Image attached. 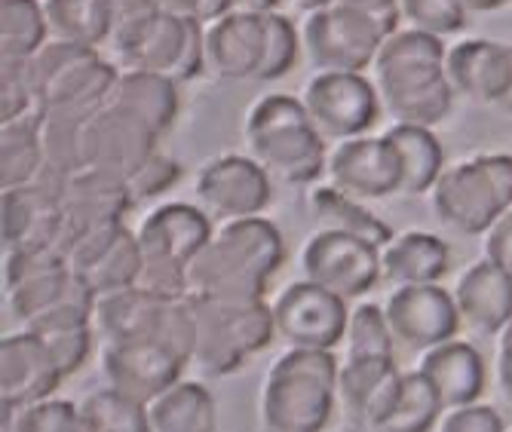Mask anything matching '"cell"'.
<instances>
[{
  "label": "cell",
  "instance_id": "cell-1",
  "mask_svg": "<svg viewBox=\"0 0 512 432\" xmlns=\"http://www.w3.org/2000/svg\"><path fill=\"white\" fill-rule=\"evenodd\" d=\"M448 50L439 37L399 28L371 65L381 108L402 126L433 129L454 108V86L445 71Z\"/></svg>",
  "mask_w": 512,
  "mask_h": 432
},
{
  "label": "cell",
  "instance_id": "cell-2",
  "mask_svg": "<svg viewBox=\"0 0 512 432\" xmlns=\"http://www.w3.org/2000/svg\"><path fill=\"white\" fill-rule=\"evenodd\" d=\"M286 258L283 233L255 215L227 221L191 264V292L212 298L264 301L267 282Z\"/></svg>",
  "mask_w": 512,
  "mask_h": 432
},
{
  "label": "cell",
  "instance_id": "cell-3",
  "mask_svg": "<svg viewBox=\"0 0 512 432\" xmlns=\"http://www.w3.org/2000/svg\"><path fill=\"white\" fill-rule=\"evenodd\" d=\"M25 77L34 92L37 117L89 120L111 102L120 68L102 59L99 50L50 37L25 62Z\"/></svg>",
  "mask_w": 512,
  "mask_h": 432
},
{
  "label": "cell",
  "instance_id": "cell-4",
  "mask_svg": "<svg viewBox=\"0 0 512 432\" xmlns=\"http://www.w3.org/2000/svg\"><path fill=\"white\" fill-rule=\"evenodd\" d=\"M246 148L270 178L286 184H310L329 169L325 138L295 95L270 92L249 108Z\"/></svg>",
  "mask_w": 512,
  "mask_h": 432
},
{
  "label": "cell",
  "instance_id": "cell-5",
  "mask_svg": "<svg viewBox=\"0 0 512 432\" xmlns=\"http://www.w3.org/2000/svg\"><path fill=\"white\" fill-rule=\"evenodd\" d=\"M142 243V282L154 295L181 301L191 295V264L215 236L212 221L197 206L166 203L135 230Z\"/></svg>",
  "mask_w": 512,
  "mask_h": 432
},
{
  "label": "cell",
  "instance_id": "cell-6",
  "mask_svg": "<svg viewBox=\"0 0 512 432\" xmlns=\"http://www.w3.org/2000/svg\"><path fill=\"white\" fill-rule=\"evenodd\" d=\"M433 209L457 233H488L512 209V157L482 154L445 169L433 187Z\"/></svg>",
  "mask_w": 512,
  "mask_h": 432
},
{
  "label": "cell",
  "instance_id": "cell-7",
  "mask_svg": "<svg viewBox=\"0 0 512 432\" xmlns=\"http://www.w3.org/2000/svg\"><path fill=\"white\" fill-rule=\"evenodd\" d=\"M396 31L399 25L335 0V4L307 16L301 28V43L316 71L362 74L375 65L381 46Z\"/></svg>",
  "mask_w": 512,
  "mask_h": 432
},
{
  "label": "cell",
  "instance_id": "cell-8",
  "mask_svg": "<svg viewBox=\"0 0 512 432\" xmlns=\"http://www.w3.org/2000/svg\"><path fill=\"white\" fill-rule=\"evenodd\" d=\"M301 102L322 138H359L381 117V95L365 74L319 71L307 80Z\"/></svg>",
  "mask_w": 512,
  "mask_h": 432
},
{
  "label": "cell",
  "instance_id": "cell-9",
  "mask_svg": "<svg viewBox=\"0 0 512 432\" xmlns=\"http://www.w3.org/2000/svg\"><path fill=\"white\" fill-rule=\"evenodd\" d=\"M68 267L96 298L132 288L142 282L145 270L138 233L126 224L89 230L68 246Z\"/></svg>",
  "mask_w": 512,
  "mask_h": 432
},
{
  "label": "cell",
  "instance_id": "cell-10",
  "mask_svg": "<svg viewBox=\"0 0 512 432\" xmlns=\"http://www.w3.org/2000/svg\"><path fill=\"white\" fill-rule=\"evenodd\" d=\"M301 267L310 282L329 288L344 301L371 292L384 273L378 246L338 230H319L310 236V243L301 252Z\"/></svg>",
  "mask_w": 512,
  "mask_h": 432
},
{
  "label": "cell",
  "instance_id": "cell-11",
  "mask_svg": "<svg viewBox=\"0 0 512 432\" xmlns=\"http://www.w3.org/2000/svg\"><path fill=\"white\" fill-rule=\"evenodd\" d=\"M111 62L120 71H148L188 83L206 71V28L160 13L151 28Z\"/></svg>",
  "mask_w": 512,
  "mask_h": 432
},
{
  "label": "cell",
  "instance_id": "cell-12",
  "mask_svg": "<svg viewBox=\"0 0 512 432\" xmlns=\"http://www.w3.org/2000/svg\"><path fill=\"white\" fill-rule=\"evenodd\" d=\"M276 334L292 347L307 350H332L347 338L350 310L347 301L332 295L310 279L292 282L273 304Z\"/></svg>",
  "mask_w": 512,
  "mask_h": 432
},
{
  "label": "cell",
  "instance_id": "cell-13",
  "mask_svg": "<svg viewBox=\"0 0 512 432\" xmlns=\"http://www.w3.org/2000/svg\"><path fill=\"white\" fill-rule=\"evenodd\" d=\"M65 184L40 175L28 187L4 190L0 197V233H4V252L59 246L65 233L62 209Z\"/></svg>",
  "mask_w": 512,
  "mask_h": 432
},
{
  "label": "cell",
  "instance_id": "cell-14",
  "mask_svg": "<svg viewBox=\"0 0 512 432\" xmlns=\"http://www.w3.org/2000/svg\"><path fill=\"white\" fill-rule=\"evenodd\" d=\"M160 135L117 105H105L86 120V169L129 181L157 154Z\"/></svg>",
  "mask_w": 512,
  "mask_h": 432
},
{
  "label": "cell",
  "instance_id": "cell-15",
  "mask_svg": "<svg viewBox=\"0 0 512 432\" xmlns=\"http://www.w3.org/2000/svg\"><path fill=\"white\" fill-rule=\"evenodd\" d=\"M332 184L356 200H384L402 194V157L390 135L381 138H347L329 157Z\"/></svg>",
  "mask_w": 512,
  "mask_h": 432
},
{
  "label": "cell",
  "instance_id": "cell-16",
  "mask_svg": "<svg viewBox=\"0 0 512 432\" xmlns=\"http://www.w3.org/2000/svg\"><path fill=\"white\" fill-rule=\"evenodd\" d=\"M184 365H188V359L160 341L108 344L102 353L108 387L142 405L157 402L166 390L181 383Z\"/></svg>",
  "mask_w": 512,
  "mask_h": 432
},
{
  "label": "cell",
  "instance_id": "cell-17",
  "mask_svg": "<svg viewBox=\"0 0 512 432\" xmlns=\"http://www.w3.org/2000/svg\"><path fill=\"white\" fill-rule=\"evenodd\" d=\"M387 319L396 338L411 350H433L439 344L457 341L460 310L454 295L442 285H402L387 301Z\"/></svg>",
  "mask_w": 512,
  "mask_h": 432
},
{
  "label": "cell",
  "instance_id": "cell-18",
  "mask_svg": "<svg viewBox=\"0 0 512 432\" xmlns=\"http://www.w3.org/2000/svg\"><path fill=\"white\" fill-rule=\"evenodd\" d=\"M338 390L298 371L270 368L264 387V423L270 432H322L332 420Z\"/></svg>",
  "mask_w": 512,
  "mask_h": 432
},
{
  "label": "cell",
  "instance_id": "cell-19",
  "mask_svg": "<svg viewBox=\"0 0 512 432\" xmlns=\"http://www.w3.org/2000/svg\"><path fill=\"white\" fill-rule=\"evenodd\" d=\"M197 197L218 218H255L270 203V175L252 157L227 154L203 166L197 175Z\"/></svg>",
  "mask_w": 512,
  "mask_h": 432
},
{
  "label": "cell",
  "instance_id": "cell-20",
  "mask_svg": "<svg viewBox=\"0 0 512 432\" xmlns=\"http://www.w3.org/2000/svg\"><path fill=\"white\" fill-rule=\"evenodd\" d=\"M135 206L129 187L123 178L99 172V169H83L65 181L62 190V209H65V233L59 249L68 255V246L77 236L108 227V224H123V215Z\"/></svg>",
  "mask_w": 512,
  "mask_h": 432
},
{
  "label": "cell",
  "instance_id": "cell-21",
  "mask_svg": "<svg viewBox=\"0 0 512 432\" xmlns=\"http://www.w3.org/2000/svg\"><path fill=\"white\" fill-rule=\"evenodd\" d=\"M62 380L59 365L34 331L7 334L0 341V405L31 408L46 402Z\"/></svg>",
  "mask_w": 512,
  "mask_h": 432
},
{
  "label": "cell",
  "instance_id": "cell-22",
  "mask_svg": "<svg viewBox=\"0 0 512 432\" xmlns=\"http://www.w3.org/2000/svg\"><path fill=\"white\" fill-rule=\"evenodd\" d=\"M445 71L457 95L497 108L512 89V46L488 37L460 40L448 50Z\"/></svg>",
  "mask_w": 512,
  "mask_h": 432
},
{
  "label": "cell",
  "instance_id": "cell-23",
  "mask_svg": "<svg viewBox=\"0 0 512 432\" xmlns=\"http://www.w3.org/2000/svg\"><path fill=\"white\" fill-rule=\"evenodd\" d=\"M267 56V13L230 10L206 28V71L218 80H258Z\"/></svg>",
  "mask_w": 512,
  "mask_h": 432
},
{
  "label": "cell",
  "instance_id": "cell-24",
  "mask_svg": "<svg viewBox=\"0 0 512 432\" xmlns=\"http://www.w3.org/2000/svg\"><path fill=\"white\" fill-rule=\"evenodd\" d=\"M402 371L393 356H347L338 374V396L353 417L375 429L393 408Z\"/></svg>",
  "mask_w": 512,
  "mask_h": 432
},
{
  "label": "cell",
  "instance_id": "cell-25",
  "mask_svg": "<svg viewBox=\"0 0 512 432\" xmlns=\"http://www.w3.org/2000/svg\"><path fill=\"white\" fill-rule=\"evenodd\" d=\"M460 316L482 334H497L512 322V270L479 261L460 276L454 288Z\"/></svg>",
  "mask_w": 512,
  "mask_h": 432
},
{
  "label": "cell",
  "instance_id": "cell-26",
  "mask_svg": "<svg viewBox=\"0 0 512 432\" xmlns=\"http://www.w3.org/2000/svg\"><path fill=\"white\" fill-rule=\"evenodd\" d=\"M417 371L430 377L445 411L476 405L479 396L485 393V362L473 344L463 341L439 344L424 353Z\"/></svg>",
  "mask_w": 512,
  "mask_h": 432
},
{
  "label": "cell",
  "instance_id": "cell-27",
  "mask_svg": "<svg viewBox=\"0 0 512 432\" xmlns=\"http://www.w3.org/2000/svg\"><path fill=\"white\" fill-rule=\"evenodd\" d=\"M381 267L390 282L402 285H436L451 270V249L445 239L427 230H408L393 236L381 252Z\"/></svg>",
  "mask_w": 512,
  "mask_h": 432
},
{
  "label": "cell",
  "instance_id": "cell-28",
  "mask_svg": "<svg viewBox=\"0 0 512 432\" xmlns=\"http://www.w3.org/2000/svg\"><path fill=\"white\" fill-rule=\"evenodd\" d=\"M111 105L129 111L142 120L148 129L163 135L178 114V83L163 74L148 71H120Z\"/></svg>",
  "mask_w": 512,
  "mask_h": 432
},
{
  "label": "cell",
  "instance_id": "cell-29",
  "mask_svg": "<svg viewBox=\"0 0 512 432\" xmlns=\"http://www.w3.org/2000/svg\"><path fill=\"white\" fill-rule=\"evenodd\" d=\"M191 304H194V313H197L194 362L212 377H224V374L240 371L243 362L249 359V353L240 344L234 325L227 322V316L206 295L191 292Z\"/></svg>",
  "mask_w": 512,
  "mask_h": 432
},
{
  "label": "cell",
  "instance_id": "cell-30",
  "mask_svg": "<svg viewBox=\"0 0 512 432\" xmlns=\"http://www.w3.org/2000/svg\"><path fill=\"white\" fill-rule=\"evenodd\" d=\"M310 206H313V215L319 218L322 230H338V233H347V236H359L365 243L378 246L381 252L393 243V230L390 224H384L375 212H368L362 206V200L344 194L335 184L329 187H316L310 194Z\"/></svg>",
  "mask_w": 512,
  "mask_h": 432
},
{
  "label": "cell",
  "instance_id": "cell-31",
  "mask_svg": "<svg viewBox=\"0 0 512 432\" xmlns=\"http://www.w3.org/2000/svg\"><path fill=\"white\" fill-rule=\"evenodd\" d=\"M40 4L53 40H68L77 46H89V50L108 46V31H111L108 0H40Z\"/></svg>",
  "mask_w": 512,
  "mask_h": 432
},
{
  "label": "cell",
  "instance_id": "cell-32",
  "mask_svg": "<svg viewBox=\"0 0 512 432\" xmlns=\"http://www.w3.org/2000/svg\"><path fill=\"white\" fill-rule=\"evenodd\" d=\"M46 169L40 117L31 114L16 123L0 126V187L16 190L34 184Z\"/></svg>",
  "mask_w": 512,
  "mask_h": 432
},
{
  "label": "cell",
  "instance_id": "cell-33",
  "mask_svg": "<svg viewBox=\"0 0 512 432\" xmlns=\"http://www.w3.org/2000/svg\"><path fill=\"white\" fill-rule=\"evenodd\" d=\"M154 432H215V399L194 380H181L148 405Z\"/></svg>",
  "mask_w": 512,
  "mask_h": 432
},
{
  "label": "cell",
  "instance_id": "cell-34",
  "mask_svg": "<svg viewBox=\"0 0 512 432\" xmlns=\"http://www.w3.org/2000/svg\"><path fill=\"white\" fill-rule=\"evenodd\" d=\"M390 141L396 144V151L402 157V169H405V181H402V194L405 197H424L433 194V187L439 181V175L445 172L442 163V144L436 141L433 129L424 126H402L396 123L390 132Z\"/></svg>",
  "mask_w": 512,
  "mask_h": 432
},
{
  "label": "cell",
  "instance_id": "cell-35",
  "mask_svg": "<svg viewBox=\"0 0 512 432\" xmlns=\"http://www.w3.org/2000/svg\"><path fill=\"white\" fill-rule=\"evenodd\" d=\"M442 411V399L430 377H424L421 371H405L393 408L375 426V432H430Z\"/></svg>",
  "mask_w": 512,
  "mask_h": 432
},
{
  "label": "cell",
  "instance_id": "cell-36",
  "mask_svg": "<svg viewBox=\"0 0 512 432\" xmlns=\"http://www.w3.org/2000/svg\"><path fill=\"white\" fill-rule=\"evenodd\" d=\"M50 40L40 0H0V62L25 65Z\"/></svg>",
  "mask_w": 512,
  "mask_h": 432
},
{
  "label": "cell",
  "instance_id": "cell-37",
  "mask_svg": "<svg viewBox=\"0 0 512 432\" xmlns=\"http://www.w3.org/2000/svg\"><path fill=\"white\" fill-rule=\"evenodd\" d=\"M43 138V175L65 184L71 175L86 169V120H62V117H40Z\"/></svg>",
  "mask_w": 512,
  "mask_h": 432
},
{
  "label": "cell",
  "instance_id": "cell-38",
  "mask_svg": "<svg viewBox=\"0 0 512 432\" xmlns=\"http://www.w3.org/2000/svg\"><path fill=\"white\" fill-rule=\"evenodd\" d=\"M83 432H154L148 405L117 390H99L80 405Z\"/></svg>",
  "mask_w": 512,
  "mask_h": 432
},
{
  "label": "cell",
  "instance_id": "cell-39",
  "mask_svg": "<svg viewBox=\"0 0 512 432\" xmlns=\"http://www.w3.org/2000/svg\"><path fill=\"white\" fill-rule=\"evenodd\" d=\"M83 288V282L68 270H59V273H46V276H37V279H28L16 288H10V307L13 313L28 325L34 322L37 316L56 310L59 304H65L68 298H74Z\"/></svg>",
  "mask_w": 512,
  "mask_h": 432
},
{
  "label": "cell",
  "instance_id": "cell-40",
  "mask_svg": "<svg viewBox=\"0 0 512 432\" xmlns=\"http://www.w3.org/2000/svg\"><path fill=\"white\" fill-rule=\"evenodd\" d=\"M467 7L463 0H399V16L405 28L424 31L433 37H451L467 25Z\"/></svg>",
  "mask_w": 512,
  "mask_h": 432
},
{
  "label": "cell",
  "instance_id": "cell-41",
  "mask_svg": "<svg viewBox=\"0 0 512 432\" xmlns=\"http://www.w3.org/2000/svg\"><path fill=\"white\" fill-rule=\"evenodd\" d=\"M393 328L387 319V310L378 304H359L350 313L347 325V356H393Z\"/></svg>",
  "mask_w": 512,
  "mask_h": 432
},
{
  "label": "cell",
  "instance_id": "cell-42",
  "mask_svg": "<svg viewBox=\"0 0 512 432\" xmlns=\"http://www.w3.org/2000/svg\"><path fill=\"white\" fill-rule=\"evenodd\" d=\"M108 4H111L108 46L114 59L126 53L129 46L151 28V22L160 16V7H157V0H108Z\"/></svg>",
  "mask_w": 512,
  "mask_h": 432
},
{
  "label": "cell",
  "instance_id": "cell-43",
  "mask_svg": "<svg viewBox=\"0 0 512 432\" xmlns=\"http://www.w3.org/2000/svg\"><path fill=\"white\" fill-rule=\"evenodd\" d=\"M298 46H301V37L292 19L283 13H267V56L261 65L258 83H270L289 74L298 59Z\"/></svg>",
  "mask_w": 512,
  "mask_h": 432
},
{
  "label": "cell",
  "instance_id": "cell-44",
  "mask_svg": "<svg viewBox=\"0 0 512 432\" xmlns=\"http://www.w3.org/2000/svg\"><path fill=\"white\" fill-rule=\"evenodd\" d=\"M68 270V255L59 246H37V249H16L4 255V282L7 292L28 279Z\"/></svg>",
  "mask_w": 512,
  "mask_h": 432
},
{
  "label": "cell",
  "instance_id": "cell-45",
  "mask_svg": "<svg viewBox=\"0 0 512 432\" xmlns=\"http://www.w3.org/2000/svg\"><path fill=\"white\" fill-rule=\"evenodd\" d=\"M37 114L34 92L25 77V65L0 62V126Z\"/></svg>",
  "mask_w": 512,
  "mask_h": 432
},
{
  "label": "cell",
  "instance_id": "cell-46",
  "mask_svg": "<svg viewBox=\"0 0 512 432\" xmlns=\"http://www.w3.org/2000/svg\"><path fill=\"white\" fill-rule=\"evenodd\" d=\"M22 432H83L80 405L65 399H46L31 408H19Z\"/></svg>",
  "mask_w": 512,
  "mask_h": 432
},
{
  "label": "cell",
  "instance_id": "cell-47",
  "mask_svg": "<svg viewBox=\"0 0 512 432\" xmlns=\"http://www.w3.org/2000/svg\"><path fill=\"white\" fill-rule=\"evenodd\" d=\"M37 338L50 350L53 362L59 365L62 377H71L89 356L92 347V325L86 328H59V331H43Z\"/></svg>",
  "mask_w": 512,
  "mask_h": 432
},
{
  "label": "cell",
  "instance_id": "cell-48",
  "mask_svg": "<svg viewBox=\"0 0 512 432\" xmlns=\"http://www.w3.org/2000/svg\"><path fill=\"white\" fill-rule=\"evenodd\" d=\"M178 178H181V166H178L172 157H166V154L157 151L142 169H138V172L126 181V187H129V194H132L135 203H145V200H154V197L166 194V190H169Z\"/></svg>",
  "mask_w": 512,
  "mask_h": 432
},
{
  "label": "cell",
  "instance_id": "cell-49",
  "mask_svg": "<svg viewBox=\"0 0 512 432\" xmlns=\"http://www.w3.org/2000/svg\"><path fill=\"white\" fill-rule=\"evenodd\" d=\"M157 7L166 16L209 28L212 22H218L221 16L230 13V0H157Z\"/></svg>",
  "mask_w": 512,
  "mask_h": 432
},
{
  "label": "cell",
  "instance_id": "cell-50",
  "mask_svg": "<svg viewBox=\"0 0 512 432\" xmlns=\"http://www.w3.org/2000/svg\"><path fill=\"white\" fill-rule=\"evenodd\" d=\"M439 432H506V429H503V420H500V414L494 408L476 402V405H467V408L448 411Z\"/></svg>",
  "mask_w": 512,
  "mask_h": 432
},
{
  "label": "cell",
  "instance_id": "cell-51",
  "mask_svg": "<svg viewBox=\"0 0 512 432\" xmlns=\"http://www.w3.org/2000/svg\"><path fill=\"white\" fill-rule=\"evenodd\" d=\"M485 258L512 270V209L497 218V224L485 233Z\"/></svg>",
  "mask_w": 512,
  "mask_h": 432
},
{
  "label": "cell",
  "instance_id": "cell-52",
  "mask_svg": "<svg viewBox=\"0 0 512 432\" xmlns=\"http://www.w3.org/2000/svg\"><path fill=\"white\" fill-rule=\"evenodd\" d=\"M497 371H500L503 390L512 396V322L500 334V362H497Z\"/></svg>",
  "mask_w": 512,
  "mask_h": 432
},
{
  "label": "cell",
  "instance_id": "cell-53",
  "mask_svg": "<svg viewBox=\"0 0 512 432\" xmlns=\"http://www.w3.org/2000/svg\"><path fill=\"white\" fill-rule=\"evenodd\" d=\"M237 13H283V0H230Z\"/></svg>",
  "mask_w": 512,
  "mask_h": 432
},
{
  "label": "cell",
  "instance_id": "cell-54",
  "mask_svg": "<svg viewBox=\"0 0 512 432\" xmlns=\"http://www.w3.org/2000/svg\"><path fill=\"white\" fill-rule=\"evenodd\" d=\"M329 4H335V0H283V10H295V13L310 16L322 7H329Z\"/></svg>",
  "mask_w": 512,
  "mask_h": 432
},
{
  "label": "cell",
  "instance_id": "cell-55",
  "mask_svg": "<svg viewBox=\"0 0 512 432\" xmlns=\"http://www.w3.org/2000/svg\"><path fill=\"white\" fill-rule=\"evenodd\" d=\"M0 432H22V423H19V408H7V405H0Z\"/></svg>",
  "mask_w": 512,
  "mask_h": 432
},
{
  "label": "cell",
  "instance_id": "cell-56",
  "mask_svg": "<svg viewBox=\"0 0 512 432\" xmlns=\"http://www.w3.org/2000/svg\"><path fill=\"white\" fill-rule=\"evenodd\" d=\"M512 0H463V7L470 13H485V10H497V7H506Z\"/></svg>",
  "mask_w": 512,
  "mask_h": 432
},
{
  "label": "cell",
  "instance_id": "cell-57",
  "mask_svg": "<svg viewBox=\"0 0 512 432\" xmlns=\"http://www.w3.org/2000/svg\"><path fill=\"white\" fill-rule=\"evenodd\" d=\"M497 111H500V114H509V117H512V89H509V95H506V99H503V102L497 105Z\"/></svg>",
  "mask_w": 512,
  "mask_h": 432
}]
</instances>
